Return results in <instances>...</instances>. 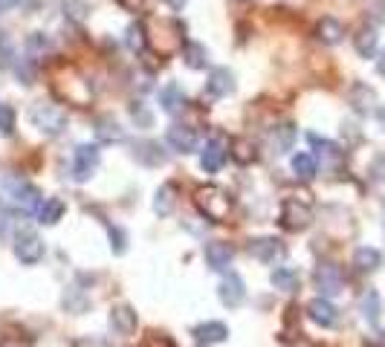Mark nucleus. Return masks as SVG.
I'll return each instance as SVG.
<instances>
[{
    "mask_svg": "<svg viewBox=\"0 0 385 347\" xmlns=\"http://www.w3.org/2000/svg\"><path fill=\"white\" fill-rule=\"evenodd\" d=\"M29 122L32 127H38L44 137H61L67 130V113L58 105L50 102H38L29 107Z\"/></svg>",
    "mask_w": 385,
    "mask_h": 347,
    "instance_id": "1",
    "label": "nucleus"
},
{
    "mask_svg": "<svg viewBox=\"0 0 385 347\" xmlns=\"http://www.w3.org/2000/svg\"><path fill=\"white\" fill-rule=\"evenodd\" d=\"M197 205L211 223H223L232 208V197L223 188H203L197 194Z\"/></svg>",
    "mask_w": 385,
    "mask_h": 347,
    "instance_id": "2",
    "label": "nucleus"
},
{
    "mask_svg": "<svg viewBox=\"0 0 385 347\" xmlns=\"http://www.w3.org/2000/svg\"><path fill=\"white\" fill-rule=\"evenodd\" d=\"M44 252H47V249H44V240H41L32 229H23V232L15 235V257L21 260V264H26V267L41 264Z\"/></svg>",
    "mask_w": 385,
    "mask_h": 347,
    "instance_id": "3",
    "label": "nucleus"
},
{
    "mask_svg": "<svg viewBox=\"0 0 385 347\" xmlns=\"http://www.w3.org/2000/svg\"><path fill=\"white\" fill-rule=\"evenodd\" d=\"M99 162H102V151L96 145H78L73 151V177L78 183L90 180L96 174V168H99Z\"/></svg>",
    "mask_w": 385,
    "mask_h": 347,
    "instance_id": "4",
    "label": "nucleus"
},
{
    "mask_svg": "<svg viewBox=\"0 0 385 347\" xmlns=\"http://www.w3.org/2000/svg\"><path fill=\"white\" fill-rule=\"evenodd\" d=\"M9 200L23 211V214H35L38 205L44 203V197H41V191L32 186V183H23V180H12V186L6 188Z\"/></svg>",
    "mask_w": 385,
    "mask_h": 347,
    "instance_id": "5",
    "label": "nucleus"
},
{
    "mask_svg": "<svg viewBox=\"0 0 385 347\" xmlns=\"http://www.w3.org/2000/svg\"><path fill=\"white\" fill-rule=\"evenodd\" d=\"M310 220H313V211L307 208V205H302L298 200H284L281 203V226L284 229H290V232H302V229H307L310 226Z\"/></svg>",
    "mask_w": 385,
    "mask_h": 347,
    "instance_id": "6",
    "label": "nucleus"
},
{
    "mask_svg": "<svg viewBox=\"0 0 385 347\" xmlns=\"http://www.w3.org/2000/svg\"><path fill=\"white\" fill-rule=\"evenodd\" d=\"M313 284H316V289L322 292V298L339 295L342 287H345V275H342V269H339L336 264H319L316 272H313Z\"/></svg>",
    "mask_w": 385,
    "mask_h": 347,
    "instance_id": "7",
    "label": "nucleus"
},
{
    "mask_svg": "<svg viewBox=\"0 0 385 347\" xmlns=\"http://www.w3.org/2000/svg\"><path fill=\"white\" fill-rule=\"evenodd\" d=\"M218 298H221L223 307L238 310L241 304L246 301V284H243V278H241L238 272H229V275L221 281V287H218Z\"/></svg>",
    "mask_w": 385,
    "mask_h": 347,
    "instance_id": "8",
    "label": "nucleus"
},
{
    "mask_svg": "<svg viewBox=\"0 0 385 347\" xmlns=\"http://www.w3.org/2000/svg\"><path fill=\"white\" fill-rule=\"evenodd\" d=\"M249 255L258 260V264H275V260L284 255V243L278 240V237H255V240H249Z\"/></svg>",
    "mask_w": 385,
    "mask_h": 347,
    "instance_id": "9",
    "label": "nucleus"
},
{
    "mask_svg": "<svg viewBox=\"0 0 385 347\" xmlns=\"http://www.w3.org/2000/svg\"><path fill=\"white\" fill-rule=\"evenodd\" d=\"M165 142H168L171 151H177V154H191L197 148V134L189 124H171L165 130Z\"/></svg>",
    "mask_w": 385,
    "mask_h": 347,
    "instance_id": "10",
    "label": "nucleus"
},
{
    "mask_svg": "<svg viewBox=\"0 0 385 347\" xmlns=\"http://www.w3.org/2000/svg\"><path fill=\"white\" fill-rule=\"evenodd\" d=\"M203 257H206V264L209 269H215V272H226L232 267V260H235V249L223 240H211L206 249H203Z\"/></svg>",
    "mask_w": 385,
    "mask_h": 347,
    "instance_id": "11",
    "label": "nucleus"
},
{
    "mask_svg": "<svg viewBox=\"0 0 385 347\" xmlns=\"http://www.w3.org/2000/svg\"><path fill=\"white\" fill-rule=\"evenodd\" d=\"M226 156H229V148H226L223 139H209L206 148L200 151V168H203L206 174H218V171L223 168Z\"/></svg>",
    "mask_w": 385,
    "mask_h": 347,
    "instance_id": "12",
    "label": "nucleus"
},
{
    "mask_svg": "<svg viewBox=\"0 0 385 347\" xmlns=\"http://www.w3.org/2000/svg\"><path fill=\"white\" fill-rule=\"evenodd\" d=\"M157 102H159V110L168 113V116H174L186 107V93H183V87L174 84V81H168L165 87H159V93H157Z\"/></svg>",
    "mask_w": 385,
    "mask_h": 347,
    "instance_id": "13",
    "label": "nucleus"
},
{
    "mask_svg": "<svg viewBox=\"0 0 385 347\" xmlns=\"http://www.w3.org/2000/svg\"><path fill=\"white\" fill-rule=\"evenodd\" d=\"M235 90V75L226 70V67H215L209 73V81H206V93L211 99H223Z\"/></svg>",
    "mask_w": 385,
    "mask_h": 347,
    "instance_id": "14",
    "label": "nucleus"
},
{
    "mask_svg": "<svg viewBox=\"0 0 385 347\" xmlns=\"http://www.w3.org/2000/svg\"><path fill=\"white\" fill-rule=\"evenodd\" d=\"M307 316H310V321L319 324V327H336V324H339V310L333 307L327 298H313V301L307 304Z\"/></svg>",
    "mask_w": 385,
    "mask_h": 347,
    "instance_id": "15",
    "label": "nucleus"
},
{
    "mask_svg": "<svg viewBox=\"0 0 385 347\" xmlns=\"http://www.w3.org/2000/svg\"><path fill=\"white\" fill-rule=\"evenodd\" d=\"M191 336L197 344H221L229 338V327L223 321H203L191 330Z\"/></svg>",
    "mask_w": 385,
    "mask_h": 347,
    "instance_id": "16",
    "label": "nucleus"
},
{
    "mask_svg": "<svg viewBox=\"0 0 385 347\" xmlns=\"http://www.w3.org/2000/svg\"><path fill=\"white\" fill-rule=\"evenodd\" d=\"M110 330L116 336H131L137 330V313L131 307H113L110 310Z\"/></svg>",
    "mask_w": 385,
    "mask_h": 347,
    "instance_id": "17",
    "label": "nucleus"
},
{
    "mask_svg": "<svg viewBox=\"0 0 385 347\" xmlns=\"http://www.w3.org/2000/svg\"><path fill=\"white\" fill-rule=\"evenodd\" d=\"M64 211H67V205H64L58 197H47L44 203L38 205L35 217H38V223H41V226H56L61 217H64Z\"/></svg>",
    "mask_w": 385,
    "mask_h": 347,
    "instance_id": "18",
    "label": "nucleus"
},
{
    "mask_svg": "<svg viewBox=\"0 0 385 347\" xmlns=\"http://www.w3.org/2000/svg\"><path fill=\"white\" fill-rule=\"evenodd\" d=\"M270 145H273L275 154L292 151V145H295V124H290V122L275 124V127H273V134H270Z\"/></svg>",
    "mask_w": 385,
    "mask_h": 347,
    "instance_id": "19",
    "label": "nucleus"
},
{
    "mask_svg": "<svg viewBox=\"0 0 385 347\" xmlns=\"http://www.w3.org/2000/svg\"><path fill=\"white\" fill-rule=\"evenodd\" d=\"M134 159L137 162H142V165H162L165 162V154H162V148H159V142H151V139H142V142H137L134 145Z\"/></svg>",
    "mask_w": 385,
    "mask_h": 347,
    "instance_id": "20",
    "label": "nucleus"
},
{
    "mask_svg": "<svg viewBox=\"0 0 385 347\" xmlns=\"http://www.w3.org/2000/svg\"><path fill=\"white\" fill-rule=\"evenodd\" d=\"M354 267L359 272H376L382 267V252L374 249V246H359L354 252Z\"/></svg>",
    "mask_w": 385,
    "mask_h": 347,
    "instance_id": "21",
    "label": "nucleus"
},
{
    "mask_svg": "<svg viewBox=\"0 0 385 347\" xmlns=\"http://www.w3.org/2000/svg\"><path fill=\"white\" fill-rule=\"evenodd\" d=\"M270 284L281 292H295L302 278H298V269H292V267H275L273 275H270Z\"/></svg>",
    "mask_w": 385,
    "mask_h": 347,
    "instance_id": "22",
    "label": "nucleus"
},
{
    "mask_svg": "<svg viewBox=\"0 0 385 347\" xmlns=\"http://www.w3.org/2000/svg\"><path fill=\"white\" fill-rule=\"evenodd\" d=\"M376 41H379L376 29H374V26H362V29L354 35V50H357L362 58H374V55H376Z\"/></svg>",
    "mask_w": 385,
    "mask_h": 347,
    "instance_id": "23",
    "label": "nucleus"
},
{
    "mask_svg": "<svg viewBox=\"0 0 385 347\" xmlns=\"http://www.w3.org/2000/svg\"><path fill=\"white\" fill-rule=\"evenodd\" d=\"M359 310H362V319H365L368 324H379V319H382V298H379L376 289H368V292L362 295Z\"/></svg>",
    "mask_w": 385,
    "mask_h": 347,
    "instance_id": "24",
    "label": "nucleus"
},
{
    "mask_svg": "<svg viewBox=\"0 0 385 347\" xmlns=\"http://www.w3.org/2000/svg\"><path fill=\"white\" fill-rule=\"evenodd\" d=\"M348 99H351V105H354V110L357 113H368L371 107H374V102H376V93L371 90L368 84H354L351 87V93H348Z\"/></svg>",
    "mask_w": 385,
    "mask_h": 347,
    "instance_id": "25",
    "label": "nucleus"
},
{
    "mask_svg": "<svg viewBox=\"0 0 385 347\" xmlns=\"http://www.w3.org/2000/svg\"><path fill=\"white\" fill-rule=\"evenodd\" d=\"M292 174L298 180H313L319 174V165H316V156L313 154H295L292 156Z\"/></svg>",
    "mask_w": 385,
    "mask_h": 347,
    "instance_id": "26",
    "label": "nucleus"
},
{
    "mask_svg": "<svg viewBox=\"0 0 385 347\" xmlns=\"http://www.w3.org/2000/svg\"><path fill=\"white\" fill-rule=\"evenodd\" d=\"M310 145L316 148V154L322 156L325 165H339L342 162V148L330 139H319V137H310Z\"/></svg>",
    "mask_w": 385,
    "mask_h": 347,
    "instance_id": "27",
    "label": "nucleus"
},
{
    "mask_svg": "<svg viewBox=\"0 0 385 347\" xmlns=\"http://www.w3.org/2000/svg\"><path fill=\"white\" fill-rule=\"evenodd\" d=\"M96 139L99 142H122L125 139V130L119 127V122H113L110 116L96 122Z\"/></svg>",
    "mask_w": 385,
    "mask_h": 347,
    "instance_id": "28",
    "label": "nucleus"
},
{
    "mask_svg": "<svg viewBox=\"0 0 385 347\" xmlns=\"http://www.w3.org/2000/svg\"><path fill=\"white\" fill-rule=\"evenodd\" d=\"M183 58H186V64L191 70H203L209 64V53H206L203 43H197V41H189L186 43V47H183Z\"/></svg>",
    "mask_w": 385,
    "mask_h": 347,
    "instance_id": "29",
    "label": "nucleus"
},
{
    "mask_svg": "<svg viewBox=\"0 0 385 347\" xmlns=\"http://www.w3.org/2000/svg\"><path fill=\"white\" fill-rule=\"evenodd\" d=\"M316 32H319V41H325V43H339L342 35H345V29H342V23L336 18H322Z\"/></svg>",
    "mask_w": 385,
    "mask_h": 347,
    "instance_id": "30",
    "label": "nucleus"
},
{
    "mask_svg": "<svg viewBox=\"0 0 385 347\" xmlns=\"http://www.w3.org/2000/svg\"><path fill=\"white\" fill-rule=\"evenodd\" d=\"M174 203H177L174 186H162V188L157 191V197H154V211H157L159 217H168L171 211H174Z\"/></svg>",
    "mask_w": 385,
    "mask_h": 347,
    "instance_id": "31",
    "label": "nucleus"
},
{
    "mask_svg": "<svg viewBox=\"0 0 385 347\" xmlns=\"http://www.w3.org/2000/svg\"><path fill=\"white\" fill-rule=\"evenodd\" d=\"M50 47H53L50 35H44V32H32V35H26V53H29L32 58H41L44 53H50Z\"/></svg>",
    "mask_w": 385,
    "mask_h": 347,
    "instance_id": "32",
    "label": "nucleus"
},
{
    "mask_svg": "<svg viewBox=\"0 0 385 347\" xmlns=\"http://www.w3.org/2000/svg\"><path fill=\"white\" fill-rule=\"evenodd\" d=\"M125 43L131 47L134 53H142L145 50V26L142 23H134V26H127V35H125Z\"/></svg>",
    "mask_w": 385,
    "mask_h": 347,
    "instance_id": "33",
    "label": "nucleus"
},
{
    "mask_svg": "<svg viewBox=\"0 0 385 347\" xmlns=\"http://www.w3.org/2000/svg\"><path fill=\"white\" fill-rule=\"evenodd\" d=\"M12 130H15V110L9 105H0V134L12 137Z\"/></svg>",
    "mask_w": 385,
    "mask_h": 347,
    "instance_id": "34",
    "label": "nucleus"
},
{
    "mask_svg": "<svg viewBox=\"0 0 385 347\" xmlns=\"http://www.w3.org/2000/svg\"><path fill=\"white\" fill-rule=\"evenodd\" d=\"M116 4L127 12H151L157 0H116Z\"/></svg>",
    "mask_w": 385,
    "mask_h": 347,
    "instance_id": "35",
    "label": "nucleus"
},
{
    "mask_svg": "<svg viewBox=\"0 0 385 347\" xmlns=\"http://www.w3.org/2000/svg\"><path fill=\"white\" fill-rule=\"evenodd\" d=\"M125 246H127L125 232H122L119 226H113V229H110V249H113L116 255H122V252H125Z\"/></svg>",
    "mask_w": 385,
    "mask_h": 347,
    "instance_id": "36",
    "label": "nucleus"
},
{
    "mask_svg": "<svg viewBox=\"0 0 385 347\" xmlns=\"http://www.w3.org/2000/svg\"><path fill=\"white\" fill-rule=\"evenodd\" d=\"M371 177L376 183H385V154H379L374 162H371Z\"/></svg>",
    "mask_w": 385,
    "mask_h": 347,
    "instance_id": "37",
    "label": "nucleus"
},
{
    "mask_svg": "<svg viewBox=\"0 0 385 347\" xmlns=\"http://www.w3.org/2000/svg\"><path fill=\"white\" fill-rule=\"evenodd\" d=\"M131 116H134V122H139L142 127H151V113H148L142 105H134V107H131Z\"/></svg>",
    "mask_w": 385,
    "mask_h": 347,
    "instance_id": "38",
    "label": "nucleus"
},
{
    "mask_svg": "<svg viewBox=\"0 0 385 347\" xmlns=\"http://www.w3.org/2000/svg\"><path fill=\"white\" fill-rule=\"evenodd\" d=\"M9 61H12V47H9L4 38H0V70L9 67Z\"/></svg>",
    "mask_w": 385,
    "mask_h": 347,
    "instance_id": "39",
    "label": "nucleus"
},
{
    "mask_svg": "<svg viewBox=\"0 0 385 347\" xmlns=\"http://www.w3.org/2000/svg\"><path fill=\"white\" fill-rule=\"evenodd\" d=\"M6 232H9V211H6L4 203H0V240L6 237Z\"/></svg>",
    "mask_w": 385,
    "mask_h": 347,
    "instance_id": "40",
    "label": "nucleus"
},
{
    "mask_svg": "<svg viewBox=\"0 0 385 347\" xmlns=\"http://www.w3.org/2000/svg\"><path fill=\"white\" fill-rule=\"evenodd\" d=\"M376 73L385 78V50H382V53H379V58H376Z\"/></svg>",
    "mask_w": 385,
    "mask_h": 347,
    "instance_id": "41",
    "label": "nucleus"
},
{
    "mask_svg": "<svg viewBox=\"0 0 385 347\" xmlns=\"http://www.w3.org/2000/svg\"><path fill=\"white\" fill-rule=\"evenodd\" d=\"M165 4H168L171 9H183V6L189 4V0H165Z\"/></svg>",
    "mask_w": 385,
    "mask_h": 347,
    "instance_id": "42",
    "label": "nucleus"
},
{
    "mask_svg": "<svg viewBox=\"0 0 385 347\" xmlns=\"http://www.w3.org/2000/svg\"><path fill=\"white\" fill-rule=\"evenodd\" d=\"M12 6H18V0H0V12H6Z\"/></svg>",
    "mask_w": 385,
    "mask_h": 347,
    "instance_id": "43",
    "label": "nucleus"
},
{
    "mask_svg": "<svg viewBox=\"0 0 385 347\" xmlns=\"http://www.w3.org/2000/svg\"><path fill=\"white\" fill-rule=\"evenodd\" d=\"M376 119H379V124H382V127H385V105H382V107H379V110H376Z\"/></svg>",
    "mask_w": 385,
    "mask_h": 347,
    "instance_id": "44",
    "label": "nucleus"
}]
</instances>
